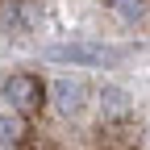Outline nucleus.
<instances>
[{"instance_id": "2", "label": "nucleus", "mask_w": 150, "mask_h": 150, "mask_svg": "<svg viewBox=\"0 0 150 150\" xmlns=\"http://www.w3.org/2000/svg\"><path fill=\"white\" fill-rule=\"evenodd\" d=\"M4 100L17 112H29V108L42 104V83H38L33 75H8L4 79Z\"/></svg>"}, {"instance_id": "4", "label": "nucleus", "mask_w": 150, "mask_h": 150, "mask_svg": "<svg viewBox=\"0 0 150 150\" xmlns=\"http://www.w3.org/2000/svg\"><path fill=\"white\" fill-rule=\"evenodd\" d=\"M21 134H25L21 112H17V108H0V142H4V146H13Z\"/></svg>"}, {"instance_id": "5", "label": "nucleus", "mask_w": 150, "mask_h": 150, "mask_svg": "<svg viewBox=\"0 0 150 150\" xmlns=\"http://www.w3.org/2000/svg\"><path fill=\"white\" fill-rule=\"evenodd\" d=\"M100 104H104L108 117H125V112H129V100H125V92H121V88H104Z\"/></svg>"}, {"instance_id": "3", "label": "nucleus", "mask_w": 150, "mask_h": 150, "mask_svg": "<svg viewBox=\"0 0 150 150\" xmlns=\"http://www.w3.org/2000/svg\"><path fill=\"white\" fill-rule=\"evenodd\" d=\"M88 96V83H79V79H59L54 83V104H59V112H67V117H79L83 112V100Z\"/></svg>"}, {"instance_id": "1", "label": "nucleus", "mask_w": 150, "mask_h": 150, "mask_svg": "<svg viewBox=\"0 0 150 150\" xmlns=\"http://www.w3.org/2000/svg\"><path fill=\"white\" fill-rule=\"evenodd\" d=\"M46 59L54 63H67V67H100V63H112L117 50H104V46H88V42H63V46H50Z\"/></svg>"}]
</instances>
